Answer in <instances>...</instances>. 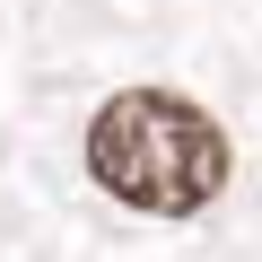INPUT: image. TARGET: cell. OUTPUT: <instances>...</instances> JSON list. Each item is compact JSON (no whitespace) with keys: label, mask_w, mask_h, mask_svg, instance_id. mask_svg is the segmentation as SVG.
<instances>
[{"label":"cell","mask_w":262,"mask_h":262,"mask_svg":"<svg viewBox=\"0 0 262 262\" xmlns=\"http://www.w3.org/2000/svg\"><path fill=\"white\" fill-rule=\"evenodd\" d=\"M88 175L149 219H192L227 192V131L175 88H122L88 122Z\"/></svg>","instance_id":"obj_1"}]
</instances>
